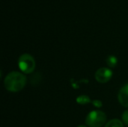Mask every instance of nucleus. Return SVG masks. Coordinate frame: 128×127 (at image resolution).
Masks as SVG:
<instances>
[{
	"mask_svg": "<svg viewBox=\"0 0 128 127\" xmlns=\"http://www.w3.org/2000/svg\"><path fill=\"white\" fill-rule=\"evenodd\" d=\"M26 84V76L17 71L9 73L4 80V86L5 89L10 92L15 93L20 91L22 88H24Z\"/></svg>",
	"mask_w": 128,
	"mask_h": 127,
	"instance_id": "1",
	"label": "nucleus"
},
{
	"mask_svg": "<svg viewBox=\"0 0 128 127\" xmlns=\"http://www.w3.org/2000/svg\"><path fill=\"white\" fill-rule=\"evenodd\" d=\"M106 121V115L102 111L94 110L88 113L86 118V124L89 127H103Z\"/></svg>",
	"mask_w": 128,
	"mask_h": 127,
	"instance_id": "2",
	"label": "nucleus"
},
{
	"mask_svg": "<svg viewBox=\"0 0 128 127\" xmlns=\"http://www.w3.org/2000/svg\"><path fill=\"white\" fill-rule=\"evenodd\" d=\"M18 66L22 73L29 74L34 70L36 63L34 58L31 55L22 54L18 59Z\"/></svg>",
	"mask_w": 128,
	"mask_h": 127,
	"instance_id": "3",
	"label": "nucleus"
},
{
	"mask_svg": "<svg viewBox=\"0 0 128 127\" xmlns=\"http://www.w3.org/2000/svg\"><path fill=\"white\" fill-rule=\"evenodd\" d=\"M112 71L107 67H101L98 69L94 75L96 81L100 83H106L112 77Z\"/></svg>",
	"mask_w": 128,
	"mask_h": 127,
	"instance_id": "4",
	"label": "nucleus"
},
{
	"mask_svg": "<svg viewBox=\"0 0 128 127\" xmlns=\"http://www.w3.org/2000/svg\"><path fill=\"white\" fill-rule=\"evenodd\" d=\"M118 100L122 106L128 108V83L120 89L118 95Z\"/></svg>",
	"mask_w": 128,
	"mask_h": 127,
	"instance_id": "5",
	"label": "nucleus"
},
{
	"mask_svg": "<svg viewBox=\"0 0 128 127\" xmlns=\"http://www.w3.org/2000/svg\"><path fill=\"white\" fill-rule=\"evenodd\" d=\"M106 64L111 68H115L118 64V59L115 55H109L106 60Z\"/></svg>",
	"mask_w": 128,
	"mask_h": 127,
	"instance_id": "6",
	"label": "nucleus"
},
{
	"mask_svg": "<svg viewBox=\"0 0 128 127\" xmlns=\"http://www.w3.org/2000/svg\"><path fill=\"white\" fill-rule=\"evenodd\" d=\"M76 101L80 105H86V104H88V103L92 102L91 100L90 97L88 96H87V95H80V96H79L76 98Z\"/></svg>",
	"mask_w": 128,
	"mask_h": 127,
	"instance_id": "7",
	"label": "nucleus"
},
{
	"mask_svg": "<svg viewBox=\"0 0 128 127\" xmlns=\"http://www.w3.org/2000/svg\"><path fill=\"white\" fill-rule=\"evenodd\" d=\"M105 127H124V124L118 119H112L106 124Z\"/></svg>",
	"mask_w": 128,
	"mask_h": 127,
	"instance_id": "8",
	"label": "nucleus"
},
{
	"mask_svg": "<svg viewBox=\"0 0 128 127\" xmlns=\"http://www.w3.org/2000/svg\"><path fill=\"white\" fill-rule=\"evenodd\" d=\"M92 105L94 106V107H96V108H101L102 106H103V103H102V101H100V100H93L92 102Z\"/></svg>",
	"mask_w": 128,
	"mask_h": 127,
	"instance_id": "9",
	"label": "nucleus"
},
{
	"mask_svg": "<svg viewBox=\"0 0 128 127\" xmlns=\"http://www.w3.org/2000/svg\"><path fill=\"white\" fill-rule=\"evenodd\" d=\"M122 121H123L124 124H125L126 125L128 126V109L124 112V113L122 115Z\"/></svg>",
	"mask_w": 128,
	"mask_h": 127,
	"instance_id": "10",
	"label": "nucleus"
},
{
	"mask_svg": "<svg viewBox=\"0 0 128 127\" xmlns=\"http://www.w3.org/2000/svg\"><path fill=\"white\" fill-rule=\"evenodd\" d=\"M78 127H86V126H84V125H80V126H79Z\"/></svg>",
	"mask_w": 128,
	"mask_h": 127,
	"instance_id": "11",
	"label": "nucleus"
}]
</instances>
